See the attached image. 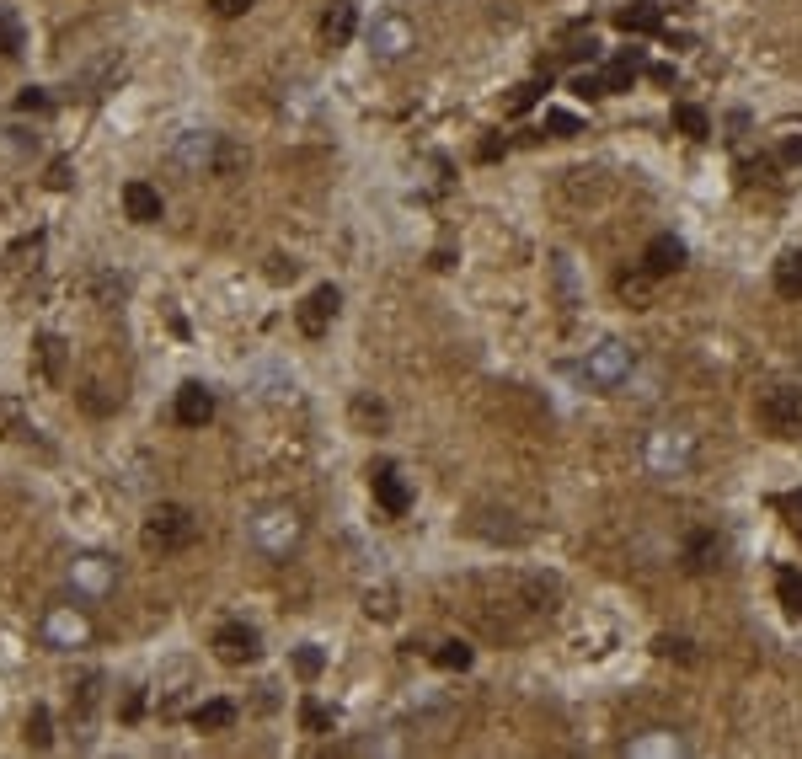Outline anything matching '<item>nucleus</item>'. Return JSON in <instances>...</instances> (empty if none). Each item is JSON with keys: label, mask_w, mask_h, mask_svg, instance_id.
Returning <instances> with one entry per match:
<instances>
[{"label": "nucleus", "mask_w": 802, "mask_h": 759, "mask_svg": "<svg viewBox=\"0 0 802 759\" xmlns=\"http://www.w3.org/2000/svg\"><path fill=\"white\" fill-rule=\"evenodd\" d=\"M776 294H786V300H802V252H786L776 262Z\"/></svg>", "instance_id": "21"}, {"label": "nucleus", "mask_w": 802, "mask_h": 759, "mask_svg": "<svg viewBox=\"0 0 802 759\" xmlns=\"http://www.w3.org/2000/svg\"><path fill=\"white\" fill-rule=\"evenodd\" d=\"M647 471L653 476H685L690 466H696V433H685V428H658V433H647Z\"/></svg>", "instance_id": "4"}, {"label": "nucleus", "mask_w": 802, "mask_h": 759, "mask_svg": "<svg viewBox=\"0 0 802 759\" xmlns=\"http://www.w3.org/2000/svg\"><path fill=\"white\" fill-rule=\"evenodd\" d=\"M91 642V621L81 604H49L43 610V647H54V653H75V647Z\"/></svg>", "instance_id": "7"}, {"label": "nucleus", "mask_w": 802, "mask_h": 759, "mask_svg": "<svg viewBox=\"0 0 802 759\" xmlns=\"http://www.w3.org/2000/svg\"><path fill=\"white\" fill-rule=\"evenodd\" d=\"M22 43H27V38H22V22L11 17L6 6H0V59H17V54H22Z\"/></svg>", "instance_id": "28"}, {"label": "nucleus", "mask_w": 802, "mask_h": 759, "mask_svg": "<svg viewBox=\"0 0 802 759\" xmlns=\"http://www.w3.org/2000/svg\"><path fill=\"white\" fill-rule=\"evenodd\" d=\"M172 166L188 172V177H236L246 166V150L230 145L225 134L188 129V134H177V145H172Z\"/></svg>", "instance_id": "1"}, {"label": "nucleus", "mask_w": 802, "mask_h": 759, "mask_svg": "<svg viewBox=\"0 0 802 759\" xmlns=\"http://www.w3.org/2000/svg\"><path fill=\"white\" fill-rule=\"evenodd\" d=\"M658 653L663 658H685V663L696 658V653H690V642H674V637H658Z\"/></svg>", "instance_id": "41"}, {"label": "nucleus", "mask_w": 802, "mask_h": 759, "mask_svg": "<svg viewBox=\"0 0 802 759\" xmlns=\"http://www.w3.org/2000/svg\"><path fill=\"white\" fill-rule=\"evenodd\" d=\"M353 33H359V6H353V0H332V6L321 11V43H327V49H348Z\"/></svg>", "instance_id": "14"}, {"label": "nucleus", "mask_w": 802, "mask_h": 759, "mask_svg": "<svg viewBox=\"0 0 802 759\" xmlns=\"http://www.w3.org/2000/svg\"><path fill=\"white\" fill-rule=\"evenodd\" d=\"M637 70H642V59H637V54H621L615 65H605L599 75H605V86H610V97H615V91H631V81H637Z\"/></svg>", "instance_id": "25"}, {"label": "nucleus", "mask_w": 802, "mask_h": 759, "mask_svg": "<svg viewBox=\"0 0 802 759\" xmlns=\"http://www.w3.org/2000/svg\"><path fill=\"white\" fill-rule=\"evenodd\" d=\"M204 6L214 11V17H246V11L257 6V0H204Z\"/></svg>", "instance_id": "35"}, {"label": "nucleus", "mask_w": 802, "mask_h": 759, "mask_svg": "<svg viewBox=\"0 0 802 759\" xmlns=\"http://www.w3.org/2000/svg\"><path fill=\"white\" fill-rule=\"evenodd\" d=\"M38 359H43V375L49 380H65V337L43 332L38 337Z\"/></svg>", "instance_id": "24"}, {"label": "nucleus", "mask_w": 802, "mask_h": 759, "mask_svg": "<svg viewBox=\"0 0 802 759\" xmlns=\"http://www.w3.org/2000/svg\"><path fill=\"white\" fill-rule=\"evenodd\" d=\"M193 727L198 733H225V727H236V706L230 701H204L193 711Z\"/></svg>", "instance_id": "19"}, {"label": "nucleus", "mask_w": 802, "mask_h": 759, "mask_svg": "<svg viewBox=\"0 0 802 759\" xmlns=\"http://www.w3.org/2000/svg\"><path fill=\"white\" fill-rule=\"evenodd\" d=\"M70 182H75V177H70V161H54V166H49V188H54V193H65Z\"/></svg>", "instance_id": "40"}, {"label": "nucleus", "mask_w": 802, "mask_h": 759, "mask_svg": "<svg viewBox=\"0 0 802 759\" xmlns=\"http://www.w3.org/2000/svg\"><path fill=\"white\" fill-rule=\"evenodd\" d=\"M674 129L690 134V139H706V134H712V118H706L696 102H680V107H674Z\"/></svg>", "instance_id": "26"}, {"label": "nucleus", "mask_w": 802, "mask_h": 759, "mask_svg": "<svg viewBox=\"0 0 802 759\" xmlns=\"http://www.w3.org/2000/svg\"><path fill=\"white\" fill-rule=\"evenodd\" d=\"M172 417H177L182 428H204L209 417H214V391H209L204 380H188V385L177 391V401H172Z\"/></svg>", "instance_id": "11"}, {"label": "nucleus", "mask_w": 802, "mask_h": 759, "mask_svg": "<svg viewBox=\"0 0 802 759\" xmlns=\"http://www.w3.org/2000/svg\"><path fill=\"white\" fill-rule=\"evenodd\" d=\"M49 107H54V97H49L43 86H27L22 97H17V113H49Z\"/></svg>", "instance_id": "32"}, {"label": "nucleus", "mask_w": 802, "mask_h": 759, "mask_svg": "<svg viewBox=\"0 0 802 759\" xmlns=\"http://www.w3.org/2000/svg\"><path fill=\"white\" fill-rule=\"evenodd\" d=\"M434 663H439V669H450V674H460V669H471V642H460V637H450V642H439V653H434Z\"/></svg>", "instance_id": "27"}, {"label": "nucleus", "mask_w": 802, "mask_h": 759, "mask_svg": "<svg viewBox=\"0 0 802 759\" xmlns=\"http://www.w3.org/2000/svg\"><path fill=\"white\" fill-rule=\"evenodd\" d=\"M642 268L653 273V278L680 273V268H685V241H680V236H653V241H647V252H642Z\"/></svg>", "instance_id": "15"}, {"label": "nucleus", "mask_w": 802, "mask_h": 759, "mask_svg": "<svg viewBox=\"0 0 802 759\" xmlns=\"http://www.w3.org/2000/svg\"><path fill=\"white\" fill-rule=\"evenodd\" d=\"M252 546L268 556V562H289V551L300 546V514L295 508H284V503H273V508H262V514L252 519Z\"/></svg>", "instance_id": "3"}, {"label": "nucleus", "mask_w": 802, "mask_h": 759, "mask_svg": "<svg viewBox=\"0 0 802 759\" xmlns=\"http://www.w3.org/2000/svg\"><path fill=\"white\" fill-rule=\"evenodd\" d=\"M97 701H102V674H86L81 685H70V717L91 722V711H97Z\"/></svg>", "instance_id": "20"}, {"label": "nucleus", "mask_w": 802, "mask_h": 759, "mask_svg": "<svg viewBox=\"0 0 802 759\" xmlns=\"http://www.w3.org/2000/svg\"><path fill=\"white\" fill-rule=\"evenodd\" d=\"M573 91H578V97H610V86H605V75H578V81H573Z\"/></svg>", "instance_id": "36"}, {"label": "nucleus", "mask_w": 802, "mask_h": 759, "mask_svg": "<svg viewBox=\"0 0 802 759\" xmlns=\"http://www.w3.org/2000/svg\"><path fill=\"white\" fill-rule=\"evenodd\" d=\"M337 305H343V294H337L332 284L311 289V294H305V305H300V332H305V337H321V332L332 327Z\"/></svg>", "instance_id": "13"}, {"label": "nucleus", "mask_w": 802, "mask_h": 759, "mask_svg": "<svg viewBox=\"0 0 802 759\" xmlns=\"http://www.w3.org/2000/svg\"><path fill=\"white\" fill-rule=\"evenodd\" d=\"M546 129L557 134V139H573V134H578V118H573V113H546Z\"/></svg>", "instance_id": "38"}, {"label": "nucleus", "mask_w": 802, "mask_h": 759, "mask_svg": "<svg viewBox=\"0 0 802 759\" xmlns=\"http://www.w3.org/2000/svg\"><path fill=\"white\" fill-rule=\"evenodd\" d=\"M765 433H776V439H792L802 433V385H770L760 396V407H754Z\"/></svg>", "instance_id": "6"}, {"label": "nucleus", "mask_w": 802, "mask_h": 759, "mask_svg": "<svg viewBox=\"0 0 802 759\" xmlns=\"http://www.w3.org/2000/svg\"><path fill=\"white\" fill-rule=\"evenodd\" d=\"M626 375H631V348L626 343H599V348H589V359H583V380L599 385V391L626 385Z\"/></svg>", "instance_id": "9"}, {"label": "nucleus", "mask_w": 802, "mask_h": 759, "mask_svg": "<svg viewBox=\"0 0 802 759\" xmlns=\"http://www.w3.org/2000/svg\"><path fill=\"white\" fill-rule=\"evenodd\" d=\"M712 567H722V535L696 530L685 540V572H712Z\"/></svg>", "instance_id": "17"}, {"label": "nucleus", "mask_w": 802, "mask_h": 759, "mask_svg": "<svg viewBox=\"0 0 802 759\" xmlns=\"http://www.w3.org/2000/svg\"><path fill=\"white\" fill-rule=\"evenodd\" d=\"M615 27H621V33H658L663 6H653V0H631V6L615 11Z\"/></svg>", "instance_id": "18"}, {"label": "nucleus", "mask_w": 802, "mask_h": 759, "mask_svg": "<svg viewBox=\"0 0 802 759\" xmlns=\"http://www.w3.org/2000/svg\"><path fill=\"white\" fill-rule=\"evenodd\" d=\"M781 514H786V530H792L802 540V492H792V498H781Z\"/></svg>", "instance_id": "34"}, {"label": "nucleus", "mask_w": 802, "mask_h": 759, "mask_svg": "<svg viewBox=\"0 0 802 759\" xmlns=\"http://www.w3.org/2000/svg\"><path fill=\"white\" fill-rule=\"evenodd\" d=\"M81 401H86L91 412H107V407H113V401L102 396V385H86V391H81Z\"/></svg>", "instance_id": "42"}, {"label": "nucleus", "mask_w": 802, "mask_h": 759, "mask_svg": "<svg viewBox=\"0 0 802 759\" xmlns=\"http://www.w3.org/2000/svg\"><path fill=\"white\" fill-rule=\"evenodd\" d=\"M27 749H49V743H54V717H49V706H33V711H27Z\"/></svg>", "instance_id": "22"}, {"label": "nucleus", "mask_w": 802, "mask_h": 759, "mask_svg": "<svg viewBox=\"0 0 802 759\" xmlns=\"http://www.w3.org/2000/svg\"><path fill=\"white\" fill-rule=\"evenodd\" d=\"M300 727H305V733H332V711L321 701H305L300 706Z\"/></svg>", "instance_id": "29"}, {"label": "nucleus", "mask_w": 802, "mask_h": 759, "mask_svg": "<svg viewBox=\"0 0 802 759\" xmlns=\"http://www.w3.org/2000/svg\"><path fill=\"white\" fill-rule=\"evenodd\" d=\"M369 487H375V503H380L391 519H401V514L412 508V487L401 482L396 466H375V471H369Z\"/></svg>", "instance_id": "12"}, {"label": "nucleus", "mask_w": 802, "mask_h": 759, "mask_svg": "<svg viewBox=\"0 0 802 759\" xmlns=\"http://www.w3.org/2000/svg\"><path fill=\"white\" fill-rule=\"evenodd\" d=\"M653 284H658V278L647 273V268H631V273H621V278H615L621 300H631V305H647V294H653Z\"/></svg>", "instance_id": "23"}, {"label": "nucleus", "mask_w": 802, "mask_h": 759, "mask_svg": "<svg viewBox=\"0 0 802 759\" xmlns=\"http://www.w3.org/2000/svg\"><path fill=\"white\" fill-rule=\"evenodd\" d=\"M781 604L792 615H802V572H781Z\"/></svg>", "instance_id": "30"}, {"label": "nucleus", "mask_w": 802, "mask_h": 759, "mask_svg": "<svg viewBox=\"0 0 802 759\" xmlns=\"http://www.w3.org/2000/svg\"><path fill=\"white\" fill-rule=\"evenodd\" d=\"M353 417H359V423H385V407H380V401H369V396H359V401H353Z\"/></svg>", "instance_id": "39"}, {"label": "nucleus", "mask_w": 802, "mask_h": 759, "mask_svg": "<svg viewBox=\"0 0 802 759\" xmlns=\"http://www.w3.org/2000/svg\"><path fill=\"white\" fill-rule=\"evenodd\" d=\"M535 97H541V81H524L514 97H508V113H524V107H535Z\"/></svg>", "instance_id": "37"}, {"label": "nucleus", "mask_w": 802, "mask_h": 759, "mask_svg": "<svg viewBox=\"0 0 802 759\" xmlns=\"http://www.w3.org/2000/svg\"><path fill=\"white\" fill-rule=\"evenodd\" d=\"M418 49V27H412L407 11H380L375 22H369V54L380 59V65H396V59H407Z\"/></svg>", "instance_id": "5"}, {"label": "nucleus", "mask_w": 802, "mask_h": 759, "mask_svg": "<svg viewBox=\"0 0 802 759\" xmlns=\"http://www.w3.org/2000/svg\"><path fill=\"white\" fill-rule=\"evenodd\" d=\"M145 711V690H129V701H123V722H134Z\"/></svg>", "instance_id": "43"}, {"label": "nucleus", "mask_w": 802, "mask_h": 759, "mask_svg": "<svg viewBox=\"0 0 802 759\" xmlns=\"http://www.w3.org/2000/svg\"><path fill=\"white\" fill-rule=\"evenodd\" d=\"M198 540V514L188 503H156L140 530V546L150 556H172V551H188Z\"/></svg>", "instance_id": "2"}, {"label": "nucleus", "mask_w": 802, "mask_h": 759, "mask_svg": "<svg viewBox=\"0 0 802 759\" xmlns=\"http://www.w3.org/2000/svg\"><path fill=\"white\" fill-rule=\"evenodd\" d=\"M70 588L81 604H97L118 588V562H107V556H75L70 562Z\"/></svg>", "instance_id": "8"}, {"label": "nucleus", "mask_w": 802, "mask_h": 759, "mask_svg": "<svg viewBox=\"0 0 802 759\" xmlns=\"http://www.w3.org/2000/svg\"><path fill=\"white\" fill-rule=\"evenodd\" d=\"M364 610L375 615V621H391V615H396V594H391V588H380V594H364Z\"/></svg>", "instance_id": "31"}, {"label": "nucleus", "mask_w": 802, "mask_h": 759, "mask_svg": "<svg viewBox=\"0 0 802 759\" xmlns=\"http://www.w3.org/2000/svg\"><path fill=\"white\" fill-rule=\"evenodd\" d=\"M781 161H792V166L802 161V139H786V150H781Z\"/></svg>", "instance_id": "44"}, {"label": "nucleus", "mask_w": 802, "mask_h": 759, "mask_svg": "<svg viewBox=\"0 0 802 759\" xmlns=\"http://www.w3.org/2000/svg\"><path fill=\"white\" fill-rule=\"evenodd\" d=\"M295 669H300V679H316V674H321V647L305 642L300 653H295Z\"/></svg>", "instance_id": "33"}, {"label": "nucleus", "mask_w": 802, "mask_h": 759, "mask_svg": "<svg viewBox=\"0 0 802 759\" xmlns=\"http://www.w3.org/2000/svg\"><path fill=\"white\" fill-rule=\"evenodd\" d=\"M123 214H129L134 225H161L166 204H161V193L150 188V182H129V188H123Z\"/></svg>", "instance_id": "16"}, {"label": "nucleus", "mask_w": 802, "mask_h": 759, "mask_svg": "<svg viewBox=\"0 0 802 759\" xmlns=\"http://www.w3.org/2000/svg\"><path fill=\"white\" fill-rule=\"evenodd\" d=\"M209 647H214V658H220V663H230V669L262 658V637H257V626H246V621H225L220 631H214Z\"/></svg>", "instance_id": "10"}]
</instances>
